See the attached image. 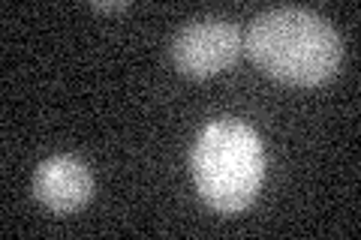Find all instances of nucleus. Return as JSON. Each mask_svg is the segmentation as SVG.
I'll return each mask as SVG.
<instances>
[{"label":"nucleus","mask_w":361,"mask_h":240,"mask_svg":"<svg viewBox=\"0 0 361 240\" xmlns=\"http://www.w3.org/2000/svg\"><path fill=\"white\" fill-rule=\"evenodd\" d=\"M244 49L262 72L295 87L325 84L343 57L337 30L304 6H274L256 15Z\"/></svg>","instance_id":"obj_1"},{"label":"nucleus","mask_w":361,"mask_h":240,"mask_svg":"<svg viewBox=\"0 0 361 240\" xmlns=\"http://www.w3.org/2000/svg\"><path fill=\"white\" fill-rule=\"evenodd\" d=\"M193 180L214 210L235 213L250 208L265 177V151L253 127L241 120H214L196 135Z\"/></svg>","instance_id":"obj_2"},{"label":"nucleus","mask_w":361,"mask_h":240,"mask_svg":"<svg viewBox=\"0 0 361 240\" xmlns=\"http://www.w3.org/2000/svg\"><path fill=\"white\" fill-rule=\"evenodd\" d=\"M244 37L235 21L205 15L184 25L172 42V61L190 78H211L238 61Z\"/></svg>","instance_id":"obj_3"},{"label":"nucleus","mask_w":361,"mask_h":240,"mask_svg":"<svg viewBox=\"0 0 361 240\" xmlns=\"http://www.w3.org/2000/svg\"><path fill=\"white\" fill-rule=\"evenodd\" d=\"M33 196L54 213H73L85 208L94 196L90 168L75 156H49L33 175Z\"/></svg>","instance_id":"obj_4"},{"label":"nucleus","mask_w":361,"mask_h":240,"mask_svg":"<svg viewBox=\"0 0 361 240\" xmlns=\"http://www.w3.org/2000/svg\"><path fill=\"white\" fill-rule=\"evenodd\" d=\"M90 6L99 9V13H115V9H127L130 4H127V0H118V4H111V0H109V4H90Z\"/></svg>","instance_id":"obj_5"}]
</instances>
